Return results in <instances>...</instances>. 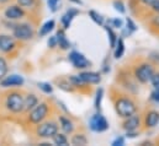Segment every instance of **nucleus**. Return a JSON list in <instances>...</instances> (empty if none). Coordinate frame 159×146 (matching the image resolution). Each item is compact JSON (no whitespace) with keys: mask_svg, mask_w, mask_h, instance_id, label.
I'll return each instance as SVG.
<instances>
[{"mask_svg":"<svg viewBox=\"0 0 159 146\" xmlns=\"http://www.w3.org/2000/svg\"><path fill=\"white\" fill-rule=\"evenodd\" d=\"M115 108H116V112L120 117L122 118H128L131 115H133L137 110V107L136 105L129 100V98H126V97H122V98H119L115 103Z\"/></svg>","mask_w":159,"mask_h":146,"instance_id":"1","label":"nucleus"},{"mask_svg":"<svg viewBox=\"0 0 159 146\" xmlns=\"http://www.w3.org/2000/svg\"><path fill=\"white\" fill-rule=\"evenodd\" d=\"M154 75V68L148 64V63H143L141 64L136 70H134V76L136 79L142 82V84H147L148 81H151L152 76Z\"/></svg>","mask_w":159,"mask_h":146,"instance_id":"2","label":"nucleus"},{"mask_svg":"<svg viewBox=\"0 0 159 146\" xmlns=\"http://www.w3.org/2000/svg\"><path fill=\"white\" fill-rule=\"evenodd\" d=\"M89 125H90V129L95 133H102V131L109 129V122L100 113H96L91 117V119L89 122Z\"/></svg>","mask_w":159,"mask_h":146,"instance_id":"3","label":"nucleus"},{"mask_svg":"<svg viewBox=\"0 0 159 146\" xmlns=\"http://www.w3.org/2000/svg\"><path fill=\"white\" fill-rule=\"evenodd\" d=\"M6 107L7 110L14 112V113H19L24 110V98L20 93L14 92L10 93L6 98Z\"/></svg>","mask_w":159,"mask_h":146,"instance_id":"4","label":"nucleus"},{"mask_svg":"<svg viewBox=\"0 0 159 146\" xmlns=\"http://www.w3.org/2000/svg\"><path fill=\"white\" fill-rule=\"evenodd\" d=\"M58 131V125L53 122H47V123H43L40 124L36 133L40 138H44V139H48V138H52L56 133Z\"/></svg>","mask_w":159,"mask_h":146,"instance_id":"5","label":"nucleus"},{"mask_svg":"<svg viewBox=\"0 0 159 146\" xmlns=\"http://www.w3.org/2000/svg\"><path fill=\"white\" fill-rule=\"evenodd\" d=\"M47 113H48V106H47V103H40V105H37L32 110V112L30 113V122L34 123V124H39V123H41L46 118Z\"/></svg>","mask_w":159,"mask_h":146,"instance_id":"6","label":"nucleus"},{"mask_svg":"<svg viewBox=\"0 0 159 146\" xmlns=\"http://www.w3.org/2000/svg\"><path fill=\"white\" fill-rule=\"evenodd\" d=\"M14 37L21 41H27L31 39L34 37V30L31 28V26L22 24V25H17L14 28Z\"/></svg>","mask_w":159,"mask_h":146,"instance_id":"7","label":"nucleus"},{"mask_svg":"<svg viewBox=\"0 0 159 146\" xmlns=\"http://www.w3.org/2000/svg\"><path fill=\"white\" fill-rule=\"evenodd\" d=\"M69 60L73 64V67L77 68V69H86L90 65V62L81 53L77 52V50H73L69 54Z\"/></svg>","mask_w":159,"mask_h":146,"instance_id":"8","label":"nucleus"},{"mask_svg":"<svg viewBox=\"0 0 159 146\" xmlns=\"http://www.w3.org/2000/svg\"><path fill=\"white\" fill-rule=\"evenodd\" d=\"M24 84V77L20 75H10L5 79H1L0 85L2 87H12V86H21Z\"/></svg>","mask_w":159,"mask_h":146,"instance_id":"9","label":"nucleus"},{"mask_svg":"<svg viewBox=\"0 0 159 146\" xmlns=\"http://www.w3.org/2000/svg\"><path fill=\"white\" fill-rule=\"evenodd\" d=\"M24 15H25L24 10L17 5H12L5 10V16L9 20H19V19L24 17Z\"/></svg>","mask_w":159,"mask_h":146,"instance_id":"10","label":"nucleus"},{"mask_svg":"<svg viewBox=\"0 0 159 146\" xmlns=\"http://www.w3.org/2000/svg\"><path fill=\"white\" fill-rule=\"evenodd\" d=\"M138 127H139V117H137V115H134V114L131 115V117H128V118L123 122V129H125L126 131H128V133H132V131L137 130Z\"/></svg>","mask_w":159,"mask_h":146,"instance_id":"11","label":"nucleus"},{"mask_svg":"<svg viewBox=\"0 0 159 146\" xmlns=\"http://www.w3.org/2000/svg\"><path fill=\"white\" fill-rule=\"evenodd\" d=\"M79 76L85 84H99L101 81L100 74L94 71H83L79 74Z\"/></svg>","mask_w":159,"mask_h":146,"instance_id":"12","label":"nucleus"},{"mask_svg":"<svg viewBox=\"0 0 159 146\" xmlns=\"http://www.w3.org/2000/svg\"><path fill=\"white\" fill-rule=\"evenodd\" d=\"M15 47V43H14V39L10 36H6V35H2L0 36V50L7 53L10 50H12Z\"/></svg>","mask_w":159,"mask_h":146,"instance_id":"13","label":"nucleus"},{"mask_svg":"<svg viewBox=\"0 0 159 146\" xmlns=\"http://www.w3.org/2000/svg\"><path fill=\"white\" fill-rule=\"evenodd\" d=\"M77 15H78V10H75V9H69V10L62 16V25H63V27H64V28H69L73 17L77 16Z\"/></svg>","mask_w":159,"mask_h":146,"instance_id":"14","label":"nucleus"},{"mask_svg":"<svg viewBox=\"0 0 159 146\" xmlns=\"http://www.w3.org/2000/svg\"><path fill=\"white\" fill-rule=\"evenodd\" d=\"M159 123V113L156 110H151L146 115V125L148 128H154Z\"/></svg>","mask_w":159,"mask_h":146,"instance_id":"15","label":"nucleus"},{"mask_svg":"<svg viewBox=\"0 0 159 146\" xmlns=\"http://www.w3.org/2000/svg\"><path fill=\"white\" fill-rule=\"evenodd\" d=\"M39 105V100L35 95H29L25 100H24V110H34L36 106Z\"/></svg>","mask_w":159,"mask_h":146,"instance_id":"16","label":"nucleus"},{"mask_svg":"<svg viewBox=\"0 0 159 146\" xmlns=\"http://www.w3.org/2000/svg\"><path fill=\"white\" fill-rule=\"evenodd\" d=\"M56 38H57V44H59V47H61L62 49H68V48L70 47L69 41L67 39V37H66L64 32H63L62 30H59V31L57 32Z\"/></svg>","mask_w":159,"mask_h":146,"instance_id":"17","label":"nucleus"},{"mask_svg":"<svg viewBox=\"0 0 159 146\" xmlns=\"http://www.w3.org/2000/svg\"><path fill=\"white\" fill-rule=\"evenodd\" d=\"M59 122H61V128L63 129L64 133L69 134V133H72V131L74 130V125H73V123H72L68 118L61 117V118H59Z\"/></svg>","mask_w":159,"mask_h":146,"instance_id":"18","label":"nucleus"},{"mask_svg":"<svg viewBox=\"0 0 159 146\" xmlns=\"http://www.w3.org/2000/svg\"><path fill=\"white\" fill-rule=\"evenodd\" d=\"M54 25H56V24H54V21H53V20H49V21H47L46 24H43V25H42V27L40 28V32H39V33H40V36L41 37L47 36V35H48V33L54 28Z\"/></svg>","mask_w":159,"mask_h":146,"instance_id":"19","label":"nucleus"},{"mask_svg":"<svg viewBox=\"0 0 159 146\" xmlns=\"http://www.w3.org/2000/svg\"><path fill=\"white\" fill-rule=\"evenodd\" d=\"M123 52H125V43H123V39L119 38L117 42H116V45H115V58L119 59L123 55Z\"/></svg>","mask_w":159,"mask_h":146,"instance_id":"20","label":"nucleus"},{"mask_svg":"<svg viewBox=\"0 0 159 146\" xmlns=\"http://www.w3.org/2000/svg\"><path fill=\"white\" fill-rule=\"evenodd\" d=\"M52 138H53V143H54L56 145H62V146L68 145V140H67V138H66V135H64V134L56 133Z\"/></svg>","mask_w":159,"mask_h":146,"instance_id":"21","label":"nucleus"},{"mask_svg":"<svg viewBox=\"0 0 159 146\" xmlns=\"http://www.w3.org/2000/svg\"><path fill=\"white\" fill-rule=\"evenodd\" d=\"M105 30H106V32H107V35H109V38H110V45H111V48H115V45H116V42H117V36H116V33L114 32V30L110 27V26H105Z\"/></svg>","mask_w":159,"mask_h":146,"instance_id":"22","label":"nucleus"},{"mask_svg":"<svg viewBox=\"0 0 159 146\" xmlns=\"http://www.w3.org/2000/svg\"><path fill=\"white\" fill-rule=\"evenodd\" d=\"M89 16L91 17V20H93L95 24H98V25H100V26H104V17H102L100 14H98V12L94 11V10H90V11H89Z\"/></svg>","mask_w":159,"mask_h":146,"instance_id":"23","label":"nucleus"},{"mask_svg":"<svg viewBox=\"0 0 159 146\" xmlns=\"http://www.w3.org/2000/svg\"><path fill=\"white\" fill-rule=\"evenodd\" d=\"M72 144L73 145H86L88 144V139L83 134H77V135H74L72 138Z\"/></svg>","mask_w":159,"mask_h":146,"instance_id":"24","label":"nucleus"},{"mask_svg":"<svg viewBox=\"0 0 159 146\" xmlns=\"http://www.w3.org/2000/svg\"><path fill=\"white\" fill-rule=\"evenodd\" d=\"M6 73H7V64L2 58H0V80L4 79Z\"/></svg>","mask_w":159,"mask_h":146,"instance_id":"25","label":"nucleus"},{"mask_svg":"<svg viewBox=\"0 0 159 146\" xmlns=\"http://www.w3.org/2000/svg\"><path fill=\"white\" fill-rule=\"evenodd\" d=\"M69 81L74 85V86H83L85 82L81 80V77H80L79 75H73V76H70L69 77Z\"/></svg>","mask_w":159,"mask_h":146,"instance_id":"26","label":"nucleus"},{"mask_svg":"<svg viewBox=\"0 0 159 146\" xmlns=\"http://www.w3.org/2000/svg\"><path fill=\"white\" fill-rule=\"evenodd\" d=\"M39 87L44 93H52V91H53L52 86L49 84H47V82H39Z\"/></svg>","mask_w":159,"mask_h":146,"instance_id":"27","label":"nucleus"},{"mask_svg":"<svg viewBox=\"0 0 159 146\" xmlns=\"http://www.w3.org/2000/svg\"><path fill=\"white\" fill-rule=\"evenodd\" d=\"M102 88H99L98 92H96V98H95V108L99 110L100 108V105H101V98H102Z\"/></svg>","mask_w":159,"mask_h":146,"instance_id":"28","label":"nucleus"},{"mask_svg":"<svg viewBox=\"0 0 159 146\" xmlns=\"http://www.w3.org/2000/svg\"><path fill=\"white\" fill-rule=\"evenodd\" d=\"M114 6H115L116 11H119V12H121V14H123V12L126 11V9H125V5H123V2H122V1H119V0H116V1L114 2Z\"/></svg>","mask_w":159,"mask_h":146,"instance_id":"29","label":"nucleus"},{"mask_svg":"<svg viewBox=\"0 0 159 146\" xmlns=\"http://www.w3.org/2000/svg\"><path fill=\"white\" fill-rule=\"evenodd\" d=\"M151 82H152V85H153L154 90H158L159 91V74H154V75L152 76Z\"/></svg>","mask_w":159,"mask_h":146,"instance_id":"30","label":"nucleus"},{"mask_svg":"<svg viewBox=\"0 0 159 146\" xmlns=\"http://www.w3.org/2000/svg\"><path fill=\"white\" fill-rule=\"evenodd\" d=\"M19 5L20 6H24V7H30L35 4V0H17Z\"/></svg>","mask_w":159,"mask_h":146,"instance_id":"31","label":"nucleus"},{"mask_svg":"<svg viewBox=\"0 0 159 146\" xmlns=\"http://www.w3.org/2000/svg\"><path fill=\"white\" fill-rule=\"evenodd\" d=\"M59 1L61 0H48V6L51 7L52 11H57V7H58Z\"/></svg>","mask_w":159,"mask_h":146,"instance_id":"32","label":"nucleus"},{"mask_svg":"<svg viewBox=\"0 0 159 146\" xmlns=\"http://www.w3.org/2000/svg\"><path fill=\"white\" fill-rule=\"evenodd\" d=\"M112 146H122L125 145V139L122 138V136H120V138H116L114 141H112Z\"/></svg>","mask_w":159,"mask_h":146,"instance_id":"33","label":"nucleus"},{"mask_svg":"<svg viewBox=\"0 0 159 146\" xmlns=\"http://www.w3.org/2000/svg\"><path fill=\"white\" fill-rule=\"evenodd\" d=\"M126 22H127V28H129L131 31H136L137 30V27H136V25H134V22L131 20V19H126Z\"/></svg>","mask_w":159,"mask_h":146,"instance_id":"34","label":"nucleus"},{"mask_svg":"<svg viewBox=\"0 0 159 146\" xmlns=\"http://www.w3.org/2000/svg\"><path fill=\"white\" fill-rule=\"evenodd\" d=\"M151 100L154 101V102H159V91L158 90H154L151 95Z\"/></svg>","mask_w":159,"mask_h":146,"instance_id":"35","label":"nucleus"},{"mask_svg":"<svg viewBox=\"0 0 159 146\" xmlns=\"http://www.w3.org/2000/svg\"><path fill=\"white\" fill-rule=\"evenodd\" d=\"M57 45V38L56 36L51 37L49 39H48V47H51V48H54Z\"/></svg>","mask_w":159,"mask_h":146,"instance_id":"36","label":"nucleus"},{"mask_svg":"<svg viewBox=\"0 0 159 146\" xmlns=\"http://www.w3.org/2000/svg\"><path fill=\"white\" fill-rule=\"evenodd\" d=\"M151 6H152V9H153L156 12H159V0H156Z\"/></svg>","mask_w":159,"mask_h":146,"instance_id":"37","label":"nucleus"},{"mask_svg":"<svg viewBox=\"0 0 159 146\" xmlns=\"http://www.w3.org/2000/svg\"><path fill=\"white\" fill-rule=\"evenodd\" d=\"M112 24H114V27H122V21L120 19L112 20Z\"/></svg>","mask_w":159,"mask_h":146,"instance_id":"38","label":"nucleus"},{"mask_svg":"<svg viewBox=\"0 0 159 146\" xmlns=\"http://www.w3.org/2000/svg\"><path fill=\"white\" fill-rule=\"evenodd\" d=\"M154 1H156V0H141V2H143L144 5H149V6H151Z\"/></svg>","mask_w":159,"mask_h":146,"instance_id":"39","label":"nucleus"},{"mask_svg":"<svg viewBox=\"0 0 159 146\" xmlns=\"http://www.w3.org/2000/svg\"><path fill=\"white\" fill-rule=\"evenodd\" d=\"M7 0H0V2H6Z\"/></svg>","mask_w":159,"mask_h":146,"instance_id":"40","label":"nucleus"}]
</instances>
